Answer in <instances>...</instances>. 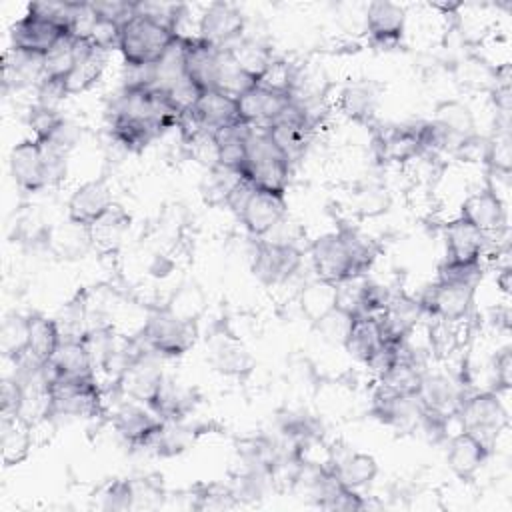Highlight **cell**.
Here are the masks:
<instances>
[{"mask_svg":"<svg viewBox=\"0 0 512 512\" xmlns=\"http://www.w3.org/2000/svg\"><path fill=\"white\" fill-rule=\"evenodd\" d=\"M378 248L354 228H338L324 234L310 246V260L316 278L340 284L348 278L366 276L376 260Z\"/></svg>","mask_w":512,"mask_h":512,"instance_id":"obj_1","label":"cell"},{"mask_svg":"<svg viewBox=\"0 0 512 512\" xmlns=\"http://www.w3.org/2000/svg\"><path fill=\"white\" fill-rule=\"evenodd\" d=\"M240 174L258 190L286 194L290 160L276 146L266 128H252L246 138V158Z\"/></svg>","mask_w":512,"mask_h":512,"instance_id":"obj_2","label":"cell"},{"mask_svg":"<svg viewBox=\"0 0 512 512\" xmlns=\"http://www.w3.org/2000/svg\"><path fill=\"white\" fill-rule=\"evenodd\" d=\"M10 172L18 188L38 192L64 176L66 156L36 138H26L10 152Z\"/></svg>","mask_w":512,"mask_h":512,"instance_id":"obj_3","label":"cell"},{"mask_svg":"<svg viewBox=\"0 0 512 512\" xmlns=\"http://www.w3.org/2000/svg\"><path fill=\"white\" fill-rule=\"evenodd\" d=\"M178 34L150 18L134 14L120 30V46L124 64L154 66L176 44Z\"/></svg>","mask_w":512,"mask_h":512,"instance_id":"obj_4","label":"cell"},{"mask_svg":"<svg viewBox=\"0 0 512 512\" xmlns=\"http://www.w3.org/2000/svg\"><path fill=\"white\" fill-rule=\"evenodd\" d=\"M138 336L144 346L160 358H176L186 354L194 346L198 326L194 322H184L172 316L162 306L148 314Z\"/></svg>","mask_w":512,"mask_h":512,"instance_id":"obj_5","label":"cell"},{"mask_svg":"<svg viewBox=\"0 0 512 512\" xmlns=\"http://www.w3.org/2000/svg\"><path fill=\"white\" fill-rule=\"evenodd\" d=\"M48 418H92L104 412L102 386L94 378H56L50 388Z\"/></svg>","mask_w":512,"mask_h":512,"instance_id":"obj_6","label":"cell"},{"mask_svg":"<svg viewBox=\"0 0 512 512\" xmlns=\"http://www.w3.org/2000/svg\"><path fill=\"white\" fill-rule=\"evenodd\" d=\"M456 418L460 422V430L476 434L490 448L498 434L508 426V410L496 390H482L464 396Z\"/></svg>","mask_w":512,"mask_h":512,"instance_id":"obj_7","label":"cell"},{"mask_svg":"<svg viewBox=\"0 0 512 512\" xmlns=\"http://www.w3.org/2000/svg\"><path fill=\"white\" fill-rule=\"evenodd\" d=\"M300 264L302 252L292 242L258 238L252 254V272L262 284L276 286L288 282Z\"/></svg>","mask_w":512,"mask_h":512,"instance_id":"obj_8","label":"cell"},{"mask_svg":"<svg viewBox=\"0 0 512 512\" xmlns=\"http://www.w3.org/2000/svg\"><path fill=\"white\" fill-rule=\"evenodd\" d=\"M476 286L462 282H442L426 286L422 296L418 298L424 316H432L444 322H460L468 318L474 306Z\"/></svg>","mask_w":512,"mask_h":512,"instance_id":"obj_9","label":"cell"},{"mask_svg":"<svg viewBox=\"0 0 512 512\" xmlns=\"http://www.w3.org/2000/svg\"><path fill=\"white\" fill-rule=\"evenodd\" d=\"M158 354L144 350L140 352L118 376L116 386L124 398L136 400L150 406L164 382V372L158 364Z\"/></svg>","mask_w":512,"mask_h":512,"instance_id":"obj_10","label":"cell"},{"mask_svg":"<svg viewBox=\"0 0 512 512\" xmlns=\"http://www.w3.org/2000/svg\"><path fill=\"white\" fill-rule=\"evenodd\" d=\"M246 20L240 8L228 2H212L198 18L196 36L214 48H230L244 36Z\"/></svg>","mask_w":512,"mask_h":512,"instance_id":"obj_11","label":"cell"},{"mask_svg":"<svg viewBox=\"0 0 512 512\" xmlns=\"http://www.w3.org/2000/svg\"><path fill=\"white\" fill-rule=\"evenodd\" d=\"M112 426L126 444L144 448L162 426V420L146 404L126 398L112 412Z\"/></svg>","mask_w":512,"mask_h":512,"instance_id":"obj_12","label":"cell"},{"mask_svg":"<svg viewBox=\"0 0 512 512\" xmlns=\"http://www.w3.org/2000/svg\"><path fill=\"white\" fill-rule=\"evenodd\" d=\"M222 52L224 50L210 46L208 42L200 40L198 36L182 38L184 74L202 92H208V90L216 88L220 62H222Z\"/></svg>","mask_w":512,"mask_h":512,"instance_id":"obj_13","label":"cell"},{"mask_svg":"<svg viewBox=\"0 0 512 512\" xmlns=\"http://www.w3.org/2000/svg\"><path fill=\"white\" fill-rule=\"evenodd\" d=\"M64 36L68 32L62 26L26 10L10 28V46L46 56Z\"/></svg>","mask_w":512,"mask_h":512,"instance_id":"obj_14","label":"cell"},{"mask_svg":"<svg viewBox=\"0 0 512 512\" xmlns=\"http://www.w3.org/2000/svg\"><path fill=\"white\" fill-rule=\"evenodd\" d=\"M238 218L252 236L264 238L274 228H278L286 218V198L284 194H274L256 188L248 196Z\"/></svg>","mask_w":512,"mask_h":512,"instance_id":"obj_15","label":"cell"},{"mask_svg":"<svg viewBox=\"0 0 512 512\" xmlns=\"http://www.w3.org/2000/svg\"><path fill=\"white\" fill-rule=\"evenodd\" d=\"M372 414L388 426L412 430L422 424L424 406L418 396H400L376 384L372 394Z\"/></svg>","mask_w":512,"mask_h":512,"instance_id":"obj_16","label":"cell"},{"mask_svg":"<svg viewBox=\"0 0 512 512\" xmlns=\"http://www.w3.org/2000/svg\"><path fill=\"white\" fill-rule=\"evenodd\" d=\"M460 218L470 222L488 238L500 236L508 230L506 204L496 198L488 188L470 194L460 206Z\"/></svg>","mask_w":512,"mask_h":512,"instance_id":"obj_17","label":"cell"},{"mask_svg":"<svg viewBox=\"0 0 512 512\" xmlns=\"http://www.w3.org/2000/svg\"><path fill=\"white\" fill-rule=\"evenodd\" d=\"M114 204L112 188L104 178L88 180L80 184L68 198V218L92 226L96 220H100Z\"/></svg>","mask_w":512,"mask_h":512,"instance_id":"obj_18","label":"cell"},{"mask_svg":"<svg viewBox=\"0 0 512 512\" xmlns=\"http://www.w3.org/2000/svg\"><path fill=\"white\" fill-rule=\"evenodd\" d=\"M424 312L420 308L418 298L406 294H392L388 306L376 316L384 342L402 344V340L414 330V326L422 320Z\"/></svg>","mask_w":512,"mask_h":512,"instance_id":"obj_19","label":"cell"},{"mask_svg":"<svg viewBox=\"0 0 512 512\" xmlns=\"http://www.w3.org/2000/svg\"><path fill=\"white\" fill-rule=\"evenodd\" d=\"M424 122V120H422ZM422 122L390 126L376 140L378 156L384 162L404 164L422 156Z\"/></svg>","mask_w":512,"mask_h":512,"instance_id":"obj_20","label":"cell"},{"mask_svg":"<svg viewBox=\"0 0 512 512\" xmlns=\"http://www.w3.org/2000/svg\"><path fill=\"white\" fill-rule=\"evenodd\" d=\"M406 10L388 0L370 2L366 8V30L374 44L390 48L396 46L404 34Z\"/></svg>","mask_w":512,"mask_h":512,"instance_id":"obj_21","label":"cell"},{"mask_svg":"<svg viewBox=\"0 0 512 512\" xmlns=\"http://www.w3.org/2000/svg\"><path fill=\"white\" fill-rule=\"evenodd\" d=\"M490 238L474 228L460 216L446 226V262L454 264H474L482 262L484 250Z\"/></svg>","mask_w":512,"mask_h":512,"instance_id":"obj_22","label":"cell"},{"mask_svg":"<svg viewBox=\"0 0 512 512\" xmlns=\"http://www.w3.org/2000/svg\"><path fill=\"white\" fill-rule=\"evenodd\" d=\"M44 78V56L10 46L2 58L4 92H18L28 86H38Z\"/></svg>","mask_w":512,"mask_h":512,"instance_id":"obj_23","label":"cell"},{"mask_svg":"<svg viewBox=\"0 0 512 512\" xmlns=\"http://www.w3.org/2000/svg\"><path fill=\"white\" fill-rule=\"evenodd\" d=\"M490 450L492 448L484 440H480L476 434L466 432V430H458V434H454L448 442L446 462L458 478L468 480L488 460Z\"/></svg>","mask_w":512,"mask_h":512,"instance_id":"obj_24","label":"cell"},{"mask_svg":"<svg viewBox=\"0 0 512 512\" xmlns=\"http://www.w3.org/2000/svg\"><path fill=\"white\" fill-rule=\"evenodd\" d=\"M328 468L346 488L352 490L368 486L378 474V464L370 454L352 452L348 448L336 450V446H330Z\"/></svg>","mask_w":512,"mask_h":512,"instance_id":"obj_25","label":"cell"},{"mask_svg":"<svg viewBox=\"0 0 512 512\" xmlns=\"http://www.w3.org/2000/svg\"><path fill=\"white\" fill-rule=\"evenodd\" d=\"M236 102L242 124L252 128H268L288 106L290 96L272 94L254 86L248 92H244Z\"/></svg>","mask_w":512,"mask_h":512,"instance_id":"obj_26","label":"cell"},{"mask_svg":"<svg viewBox=\"0 0 512 512\" xmlns=\"http://www.w3.org/2000/svg\"><path fill=\"white\" fill-rule=\"evenodd\" d=\"M464 396L466 394L462 392L460 384H456L452 378H448L444 374H426L424 372L418 398L426 410L442 414V416H456Z\"/></svg>","mask_w":512,"mask_h":512,"instance_id":"obj_27","label":"cell"},{"mask_svg":"<svg viewBox=\"0 0 512 512\" xmlns=\"http://www.w3.org/2000/svg\"><path fill=\"white\" fill-rule=\"evenodd\" d=\"M198 124L208 132H218L222 128L242 124L238 114V102L218 90L202 92L196 106L190 110Z\"/></svg>","mask_w":512,"mask_h":512,"instance_id":"obj_28","label":"cell"},{"mask_svg":"<svg viewBox=\"0 0 512 512\" xmlns=\"http://www.w3.org/2000/svg\"><path fill=\"white\" fill-rule=\"evenodd\" d=\"M76 42H78V60H76L74 68L70 70V74L64 78L68 96L80 94V92L88 90L90 86H94L100 80V76L106 68V60H108V52L98 50L88 40L76 38Z\"/></svg>","mask_w":512,"mask_h":512,"instance_id":"obj_29","label":"cell"},{"mask_svg":"<svg viewBox=\"0 0 512 512\" xmlns=\"http://www.w3.org/2000/svg\"><path fill=\"white\" fill-rule=\"evenodd\" d=\"M34 428L20 416H2L0 422V452L4 466L24 462L32 450Z\"/></svg>","mask_w":512,"mask_h":512,"instance_id":"obj_30","label":"cell"},{"mask_svg":"<svg viewBox=\"0 0 512 512\" xmlns=\"http://www.w3.org/2000/svg\"><path fill=\"white\" fill-rule=\"evenodd\" d=\"M46 244L60 256V258H82L92 246V232L90 226L78 224L74 220H66L60 226L48 230Z\"/></svg>","mask_w":512,"mask_h":512,"instance_id":"obj_31","label":"cell"},{"mask_svg":"<svg viewBox=\"0 0 512 512\" xmlns=\"http://www.w3.org/2000/svg\"><path fill=\"white\" fill-rule=\"evenodd\" d=\"M432 122L446 132V136L452 140L454 144V152L456 148L470 136L476 134L474 130V116L470 112V108L458 100H446L442 104L436 106V114L432 118ZM452 152V154H454Z\"/></svg>","mask_w":512,"mask_h":512,"instance_id":"obj_32","label":"cell"},{"mask_svg":"<svg viewBox=\"0 0 512 512\" xmlns=\"http://www.w3.org/2000/svg\"><path fill=\"white\" fill-rule=\"evenodd\" d=\"M378 104V86L374 82H350L338 96L340 112L354 122H368Z\"/></svg>","mask_w":512,"mask_h":512,"instance_id":"obj_33","label":"cell"},{"mask_svg":"<svg viewBox=\"0 0 512 512\" xmlns=\"http://www.w3.org/2000/svg\"><path fill=\"white\" fill-rule=\"evenodd\" d=\"M380 344H384V336H382L378 318L376 316H354L348 336L344 340L346 352L364 364L374 354V350L380 348Z\"/></svg>","mask_w":512,"mask_h":512,"instance_id":"obj_34","label":"cell"},{"mask_svg":"<svg viewBox=\"0 0 512 512\" xmlns=\"http://www.w3.org/2000/svg\"><path fill=\"white\" fill-rule=\"evenodd\" d=\"M62 340V332L58 328V322L42 316V314H30L28 316V352L38 362H48L58 344Z\"/></svg>","mask_w":512,"mask_h":512,"instance_id":"obj_35","label":"cell"},{"mask_svg":"<svg viewBox=\"0 0 512 512\" xmlns=\"http://www.w3.org/2000/svg\"><path fill=\"white\" fill-rule=\"evenodd\" d=\"M194 406L192 390L164 378L154 402L148 406L160 420H184Z\"/></svg>","mask_w":512,"mask_h":512,"instance_id":"obj_36","label":"cell"},{"mask_svg":"<svg viewBox=\"0 0 512 512\" xmlns=\"http://www.w3.org/2000/svg\"><path fill=\"white\" fill-rule=\"evenodd\" d=\"M336 298H338V288L336 284L314 278L306 282L300 290V308L304 316L316 324L322 316H326L332 308H336Z\"/></svg>","mask_w":512,"mask_h":512,"instance_id":"obj_37","label":"cell"},{"mask_svg":"<svg viewBox=\"0 0 512 512\" xmlns=\"http://www.w3.org/2000/svg\"><path fill=\"white\" fill-rule=\"evenodd\" d=\"M128 226H130V216L118 204H112V208L90 226L94 248L102 252L116 250Z\"/></svg>","mask_w":512,"mask_h":512,"instance_id":"obj_38","label":"cell"},{"mask_svg":"<svg viewBox=\"0 0 512 512\" xmlns=\"http://www.w3.org/2000/svg\"><path fill=\"white\" fill-rule=\"evenodd\" d=\"M424 378V368L412 360L398 358V362L378 378V384L400 396H418Z\"/></svg>","mask_w":512,"mask_h":512,"instance_id":"obj_39","label":"cell"},{"mask_svg":"<svg viewBox=\"0 0 512 512\" xmlns=\"http://www.w3.org/2000/svg\"><path fill=\"white\" fill-rule=\"evenodd\" d=\"M164 308L172 316H176L184 322H194L196 324L198 318L202 316L204 308H206V296H204V292L198 284L184 282L172 292V296L168 298Z\"/></svg>","mask_w":512,"mask_h":512,"instance_id":"obj_40","label":"cell"},{"mask_svg":"<svg viewBox=\"0 0 512 512\" xmlns=\"http://www.w3.org/2000/svg\"><path fill=\"white\" fill-rule=\"evenodd\" d=\"M254 86H256V78L250 76L248 72H244L234 62L230 50L224 48L222 62H220V72H218V80H216V88L214 90H218V92L238 100L244 92H248Z\"/></svg>","mask_w":512,"mask_h":512,"instance_id":"obj_41","label":"cell"},{"mask_svg":"<svg viewBox=\"0 0 512 512\" xmlns=\"http://www.w3.org/2000/svg\"><path fill=\"white\" fill-rule=\"evenodd\" d=\"M298 68H300L298 64H292L284 58H272L268 62V66L256 78V86L266 92H272V94L290 96L294 82H296Z\"/></svg>","mask_w":512,"mask_h":512,"instance_id":"obj_42","label":"cell"},{"mask_svg":"<svg viewBox=\"0 0 512 512\" xmlns=\"http://www.w3.org/2000/svg\"><path fill=\"white\" fill-rule=\"evenodd\" d=\"M0 348L10 360H20L28 352V316L8 314L0 326Z\"/></svg>","mask_w":512,"mask_h":512,"instance_id":"obj_43","label":"cell"},{"mask_svg":"<svg viewBox=\"0 0 512 512\" xmlns=\"http://www.w3.org/2000/svg\"><path fill=\"white\" fill-rule=\"evenodd\" d=\"M78 60V42L72 36H64L46 56H44V76L66 78Z\"/></svg>","mask_w":512,"mask_h":512,"instance_id":"obj_44","label":"cell"},{"mask_svg":"<svg viewBox=\"0 0 512 512\" xmlns=\"http://www.w3.org/2000/svg\"><path fill=\"white\" fill-rule=\"evenodd\" d=\"M510 142L512 140H510L508 124L498 126L494 136L486 140L484 164L488 166V170L510 174V170H512V144Z\"/></svg>","mask_w":512,"mask_h":512,"instance_id":"obj_45","label":"cell"},{"mask_svg":"<svg viewBox=\"0 0 512 512\" xmlns=\"http://www.w3.org/2000/svg\"><path fill=\"white\" fill-rule=\"evenodd\" d=\"M352 320L354 316L348 314L346 310L342 308H332L326 316H322L314 326L318 328L320 336L326 340V342H332V344H342L344 346V340L348 336V330L352 326Z\"/></svg>","mask_w":512,"mask_h":512,"instance_id":"obj_46","label":"cell"},{"mask_svg":"<svg viewBox=\"0 0 512 512\" xmlns=\"http://www.w3.org/2000/svg\"><path fill=\"white\" fill-rule=\"evenodd\" d=\"M66 118L54 110V108H44V106H38L34 104L28 112V124L34 132V138L40 140V142H46L64 122Z\"/></svg>","mask_w":512,"mask_h":512,"instance_id":"obj_47","label":"cell"},{"mask_svg":"<svg viewBox=\"0 0 512 512\" xmlns=\"http://www.w3.org/2000/svg\"><path fill=\"white\" fill-rule=\"evenodd\" d=\"M482 278V262L474 264H454V262H442L438 268V280L442 282H462L478 286Z\"/></svg>","mask_w":512,"mask_h":512,"instance_id":"obj_48","label":"cell"},{"mask_svg":"<svg viewBox=\"0 0 512 512\" xmlns=\"http://www.w3.org/2000/svg\"><path fill=\"white\" fill-rule=\"evenodd\" d=\"M236 504V494L232 488L222 486V484H208L202 486L200 492L196 494V502L194 508H230Z\"/></svg>","mask_w":512,"mask_h":512,"instance_id":"obj_49","label":"cell"},{"mask_svg":"<svg viewBox=\"0 0 512 512\" xmlns=\"http://www.w3.org/2000/svg\"><path fill=\"white\" fill-rule=\"evenodd\" d=\"M120 30H122L120 24L96 16V22H94V26L90 30L88 42L92 46H96L98 50H104V52L118 50V46H120Z\"/></svg>","mask_w":512,"mask_h":512,"instance_id":"obj_50","label":"cell"},{"mask_svg":"<svg viewBox=\"0 0 512 512\" xmlns=\"http://www.w3.org/2000/svg\"><path fill=\"white\" fill-rule=\"evenodd\" d=\"M102 502L100 508L104 510H128L134 506V496H132V484L130 480H116L108 484L102 492Z\"/></svg>","mask_w":512,"mask_h":512,"instance_id":"obj_51","label":"cell"},{"mask_svg":"<svg viewBox=\"0 0 512 512\" xmlns=\"http://www.w3.org/2000/svg\"><path fill=\"white\" fill-rule=\"evenodd\" d=\"M398 358H400V344L384 342L380 344V348L374 350V354L364 364L376 378H382L398 362Z\"/></svg>","mask_w":512,"mask_h":512,"instance_id":"obj_52","label":"cell"},{"mask_svg":"<svg viewBox=\"0 0 512 512\" xmlns=\"http://www.w3.org/2000/svg\"><path fill=\"white\" fill-rule=\"evenodd\" d=\"M36 96H38V100H36L38 106L58 110V104L68 96V92H66V86H64L62 78L44 76L40 80V84L36 86Z\"/></svg>","mask_w":512,"mask_h":512,"instance_id":"obj_53","label":"cell"},{"mask_svg":"<svg viewBox=\"0 0 512 512\" xmlns=\"http://www.w3.org/2000/svg\"><path fill=\"white\" fill-rule=\"evenodd\" d=\"M216 364L222 372L226 374H238L242 368H246L248 356L240 346H230V344H220L214 350Z\"/></svg>","mask_w":512,"mask_h":512,"instance_id":"obj_54","label":"cell"},{"mask_svg":"<svg viewBox=\"0 0 512 512\" xmlns=\"http://www.w3.org/2000/svg\"><path fill=\"white\" fill-rule=\"evenodd\" d=\"M22 384L12 376V378H4L2 380V388H0V410L2 416H18L20 406H22Z\"/></svg>","mask_w":512,"mask_h":512,"instance_id":"obj_55","label":"cell"},{"mask_svg":"<svg viewBox=\"0 0 512 512\" xmlns=\"http://www.w3.org/2000/svg\"><path fill=\"white\" fill-rule=\"evenodd\" d=\"M496 392H508L512 386V354L510 348H502L492 364Z\"/></svg>","mask_w":512,"mask_h":512,"instance_id":"obj_56","label":"cell"},{"mask_svg":"<svg viewBox=\"0 0 512 512\" xmlns=\"http://www.w3.org/2000/svg\"><path fill=\"white\" fill-rule=\"evenodd\" d=\"M496 282H498V286L502 288V292H506V294L510 292V268H508V266H504V268L500 270Z\"/></svg>","mask_w":512,"mask_h":512,"instance_id":"obj_57","label":"cell"}]
</instances>
